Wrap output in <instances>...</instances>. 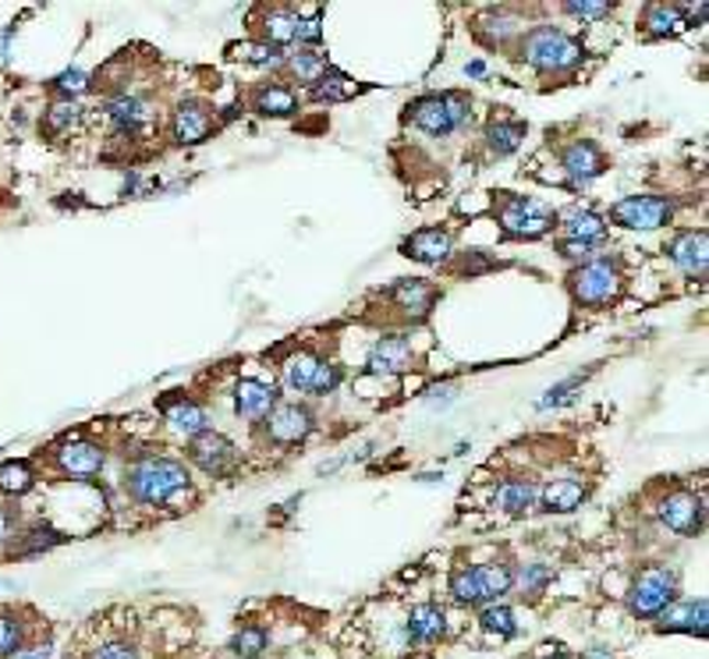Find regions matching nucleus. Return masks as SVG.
Wrapping results in <instances>:
<instances>
[{
  "instance_id": "nucleus-1",
  "label": "nucleus",
  "mask_w": 709,
  "mask_h": 659,
  "mask_svg": "<svg viewBox=\"0 0 709 659\" xmlns=\"http://www.w3.org/2000/svg\"><path fill=\"white\" fill-rule=\"evenodd\" d=\"M192 475L185 469V461L174 458H142L135 461L128 475H125V489L131 493V500L149 504V507H168L174 493L188 489Z\"/></svg>"
},
{
  "instance_id": "nucleus-2",
  "label": "nucleus",
  "mask_w": 709,
  "mask_h": 659,
  "mask_svg": "<svg viewBox=\"0 0 709 659\" xmlns=\"http://www.w3.org/2000/svg\"><path fill=\"white\" fill-rule=\"evenodd\" d=\"M518 57L522 65H529L539 74H568L582 61V43L553 25H536L533 33L522 36Z\"/></svg>"
},
{
  "instance_id": "nucleus-3",
  "label": "nucleus",
  "mask_w": 709,
  "mask_h": 659,
  "mask_svg": "<svg viewBox=\"0 0 709 659\" xmlns=\"http://www.w3.org/2000/svg\"><path fill=\"white\" fill-rule=\"evenodd\" d=\"M511 564L504 560H490V564H472V567H458L450 575V596L465 606H490L501 603L504 596H511Z\"/></svg>"
},
{
  "instance_id": "nucleus-4",
  "label": "nucleus",
  "mask_w": 709,
  "mask_h": 659,
  "mask_svg": "<svg viewBox=\"0 0 709 659\" xmlns=\"http://www.w3.org/2000/svg\"><path fill=\"white\" fill-rule=\"evenodd\" d=\"M568 288L575 294L579 305H610L621 298V288H625V274H621V259L617 256H599V259H590L571 269L568 277Z\"/></svg>"
},
{
  "instance_id": "nucleus-5",
  "label": "nucleus",
  "mask_w": 709,
  "mask_h": 659,
  "mask_svg": "<svg viewBox=\"0 0 709 659\" xmlns=\"http://www.w3.org/2000/svg\"><path fill=\"white\" fill-rule=\"evenodd\" d=\"M409 117L412 125L422 128L426 135H455L458 128L469 125L472 117V100L465 93H433V96H419L409 103Z\"/></svg>"
},
{
  "instance_id": "nucleus-6",
  "label": "nucleus",
  "mask_w": 709,
  "mask_h": 659,
  "mask_svg": "<svg viewBox=\"0 0 709 659\" xmlns=\"http://www.w3.org/2000/svg\"><path fill=\"white\" fill-rule=\"evenodd\" d=\"M671 603H677V575L667 564L642 567L628 589V610L636 613V617L650 621V617H660Z\"/></svg>"
},
{
  "instance_id": "nucleus-7",
  "label": "nucleus",
  "mask_w": 709,
  "mask_h": 659,
  "mask_svg": "<svg viewBox=\"0 0 709 659\" xmlns=\"http://www.w3.org/2000/svg\"><path fill=\"white\" fill-rule=\"evenodd\" d=\"M496 220H501L507 238H525V242L550 234L557 228L553 209H547L536 199H525V196H504L501 206H496Z\"/></svg>"
},
{
  "instance_id": "nucleus-8",
  "label": "nucleus",
  "mask_w": 709,
  "mask_h": 659,
  "mask_svg": "<svg viewBox=\"0 0 709 659\" xmlns=\"http://www.w3.org/2000/svg\"><path fill=\"white\" fill-rule=\"evenodd\" d=\"M671 217L674 203L663 196H628L610 209V220L628 231H660L663 223H671Z\"/></svg>"
},
{
  "instance_id": "nucleus-9",
  "label": "nucleus",
  "mask_w": 709,
  "mask_h": 659,
  "mask_svg": "<svg viewBox=\"0 0 709 659\" xmlns=\"http://www.w3.org/2000/svg\"><path fill=\"white\" fill-rule=\"evenodd\" d=\"M660 521L677 535H699L706 525V500L688 489L667 493V500L660 504Z\"/></svg>"
},
{
  "instance_id": "nucleus-10",
  "label": "nucleus",
  "mask_w": 709,
  "mask_h": 659,
  "mask_svg": "<svg viewBox=\"0 0 709 659\" xmlns=\"http://www.w3.org/2000/svg\"><path fill=\"white\" fill-rule=\"evenodd\" d=\"M266 440L277 447H295L312 432V412L306 404H277L274 412L263 418Z\"/></svg>"
},
{
  "instance_id": "nucleus-11",
  "label": "nucleus",
  "mask_w": 709,
  "mask_h": 659,
  "mask_svg": "<svg viewBox=\"0 0 709 659\" xmlns=\"http://www.w3.org/2000/svg\"><path fill=\"white\" fill-rule=\"evenodd\" d=\"M54 458H57L60 472H65L68 478H82V483L96 478L103 472V461H107L103 447L93 440H68L65 447H57Z\"/></svg>"
},
{
  "instance_id": "nucleus-12",
  "label": "nucleus",
  "mask_w": 709,
  "mask_h": 659,
  "mask_svg": "<svg viewBox=\"0 0 709 659\" xmlns=\"http://www.w3.org/2000/svg\"><path fill=\"white\" fill-rule=\"evenodd\" d=\"M561 171L571 177L568 188H582V185H590L593 177H599L603 171H607V157H603V149L596 142L579 139L561 153Z\"/></svg>"
},
{
  "instance_id": "nucleus-13",
  "label": "nucleus",
  "mask_w": 709,
  "mask_h": 659,
  "mask_svg": "<svg viewBox=\"0 0 709 659\" xmlns=\"http://www.w3.org/2000/svg\"><path fill=\"white\" fill-rule=\"evenodd\" d=\"M660 632H682V635H696L706 638L709 632V603L706 599H685V603H671L660 613Z\"/></svg>"
},
{
  "instance_id": "nucleus-14",
  "label": "nucleus",
  "mask_w": 709,
  "mask_h": 659,
  "mask_svg": "<svg viewBox=\"0 0 709 659\" xmlns=\"http://www.w3.org/2000/svg\"><path fill=\"white\" fill-rule=\"evenodd\" d=\"M188 461L199 464L206 475H224V472L231 469V461H235V447H231L228 437H220V432L206 429L203 437L188 440Z\"/></svg>"
},
{
  "instance_id": "nucleus-15",
  "label": "nucleus",
  "mask_w": 709,
  "mask_h": 659,
  "mask_svg": "<svg viewBox=\"0 0 709 659\" xmlns=\"http://www.w3.org/2000/svg\"><path fill=\"white\" fill-rule=\"evenodd\" d=\"M447 635V613L444 606H436V603H419L412 606L409 613V621H404V641L409 646H436Z\"/></svg>"
},
{
  "instance_id": "nucleus-16",
  "label": "nucleus",
  "mask_w": 709,
  "mask_h": 659,
  "mask_svg": "<svg viewBox=\"0 0 709 659\" xmlns=\"http://www.w3.org/2000/svg\"><path fill=\"white\" fill-rule=\"evenodd\" d=\"M171 131H174V142H178V146H199V142L209 139V131H214V114H209L206 103L185 100V103H181V107L174 111Z\"/></svg>"
},
{
  "instance_id": "nucleus-17",
  "label": "nucleus",
  "mask_w": 709,
  "mask_h": 659,
  "mask_svg": "<svg viewBox=\"0 0 709 659\" xmlns=\"http://www.w3.org/2000/svg\"><path fill=\"white\" fill-rule=\"evenodd\" d=\"M277 408V386L263 380H238L235 386V412L249 423H263V418Z\"/></svg>"
},
{
  "instance_id": "nucleus-18",
  "label": "nucleus",
  "mask_w": 709,
  "mask_h": 659,
  "mask_svg": "<svg viewBox=\"0 0 709 659\" xmlns=\"http://www.w3.org/2000/svg\"><path fill=\"white\" fill-rule=\"evenodd\" d=\"M401 252L415 263L436 266V263L450 259V252H455V238H450V231H444V228H422L412 238H404Z\"/></svg>"
},
{
  "instance_id": "nucleus-19",
  "label": "nucleus",
  "mask_w": 709,
  "mask_h": 659,
  "mask_svg": "<svg viewBox=\"0 0 709 659\" xmlns=\"http://www.w3.org/2000/svg\"><path fill=\"white\" fill-rule=\"evenodd\" d=\"M387 298H390V305L404 312V320H426L436 302V288L430 280L412 277V280H398L394 288L387 291Z\"/></svg>"
},
{
  "instance_id": "nucleus-20",
  "label": "nucleus",
  "mask_w": 709,
  "mask_h": 659,
  "mask_svg": "<svg viewBox=\"0 0 709 659\" xmlns=\"http://www.w3.org/2000/svg\"><path fill=\"white\" fill-rule=\"evenodd\" d=\"M667 256L685 269L688 277H706V263H709V238L706 231H685L671 238Z\"/></svg>"
},
{
  "instance_id": "nucleus-21",
  "label": "nucleus",
  "mask_w": 709,
  "mask_h": 659,
  "mask_svg": "<svg viewBox=\"0 0 709 659\" xmlns=\"http://www.w3.org/2000/svg\"><path fill=\"white\" fill-rule=\"evenodd\" d=\"M585 497H590V486L579 483V478H550V483L539 489L536 500L542 511H550V515H571L585 504Z\"/></svg>"
},
{
  "instance_id": "nucleus-22",
  "label": "nucleus",
  "mask_w": 709,
  "mask_h": 659,
  "mask_svg": "<svg viewBox=\"0 0 709 659\" xmlns=\"http://www.w3.org/2000/svg\"><path fill=\"white\" fill-rule=\"evenodd\" d=\"M412 362H415V351L404 337H380L369 351V372H384V377L409 372Z\"/></svg>"
},
{
  "instance_id": "nucleus-23",
  "label": "nucleus",
  "mask_w": 709,
  "mask_h": 659,
  "mask_svg": "<svg viewBox=\"0 0 709 659\" xmlns=\"http://www.w3.org/2000/svg\"><path fill=\"white\" fill-rule=\"evenodd\" d=\"M163 418H168V426L178 432V437H185V440L203 437V432L209 429L206 412L195 401H188V397H174V401L163 404Z\"/></svg>"
},
{
  "instance_id": "nucleus-24",
  "label": "nucleus",
  "mask_w": 709,
  "mask_h": 659,
  "mask_svg": "<svg viewBox=\"0 0 709 659\" xmlns=\"http://www.w3.org/2000/svg\"><path fill=\"white\" fill-rule=\"evenodd\" d=\"M107 111H111V122L121 128V131H146L149 122H153V111H149V103L142 96H135V93H121L107 103Z\"/></svg>"
},
{
  "instance_id": "nucleus-25",
  "label": "nucleus",
  "mask_w": 709,
  "mask_h": 659,
  "mask_svg": "<svg viewBox=\"0 0 709 659\" xmlns=\"http://www.w3.org/2000/svg\"><path fill=\"white\" fill-rule=\"evenodd\" d=\"M536 497H539V486L533 483V478H518V475H515V478H504V483L496 486L493 504L501 507L504 515L518 518V515H525V511H533Z\"/></svg>"
},
{
  "instance_id": "nucleus-26",
  "label": "nucleus",
  "mask_w": 709,
  "mask_h": 659,
  "mask_svg": "<svg viewBox=\"0 0 709 659\" xmlns=\"http://www.w3.org/2000/svg\"><path fill=\"white\" fill-rule=\"evenodd\" d=\"M557 228L564 231V238H571V242H603L607 238V220H603L599 213H593V209H568V213L557 220Z\"/></svg>"
},
{
  "instance_id": "nucleus-27",
  "label": "nucleus",
  "mask_w": 709,
  "mask_h": 659,
  "mask_svg": "<svg viewBox=\"0 0 709 659\" xmlns=\"http://www.w3.org/2000/svg\"><path fill=\"white\" fill-rule=\"evenodd\" d=\"M642 28H645V36H653V39L682 36L685 28H688L685 8H677V4H650V8L642 11Z\"/></svg>"
},
{
  "instance_id": "nucleus-28",
  "label": "nucleus",
  "mask_w": 709,
  "mask_h": 659,
  "mask_svg": "<svg viewBox=\"0 0 709 659\" xmlns=\"http://www.w3.org/2000/svg\"><path fill=\"white\" fill-rule=\"evenodd\" d=\"M252 111H260L266 117H291L298 114V96H295V89L270 82L252 93Z\"/></svg>"
},
{
  "instance_id": "nucleus-29",
  "label": "nucleus",
  "mask_w": 709,
  "mask_h": 659,
  "mask_svg": "<svg viewBox=\"0 0 709 659\" xmlns=\"http://www.w3.org/2000/svg\"><path fill=\"white\" fill-rule=\"evenodd\" d=\"M228 57L231 61H241V65H252V68H284V61H288V54H284L281 47H270V43H263V39L231 43Z\"/></svg>"
},
{
  "instance_id": "nucleus-30",
  "label": "nucleus",
  "mask_w": 709,
  "mask_h": 659,
  "mask_svg": "<svg viewBox=\"0 0 709 659\" xmlns=\"http://www.w3.org/2000/svg\"><path fill=\"white\" fill-rule=\"evenodd\" d=\"M525 142V125L515 122V117H493L487 128V146L493 149L496 157H511L515 149Z\"/></svg>"
},
{
  "instance_id": "nucleus-31",
  "label": "nucleus",
  "mask_w": 709,
  "mask_h": 659,
  "mask_svg": "<svg viewBox=\"0 0 709 659\" xmlns=\"http://www.w3.org/2000/svg\"><path fill=\"white\" fill-rule=\"evenodd\" d=\"M28 646V627L22 613L0 610V659H19Z\"/></svg>"
},
{
  "instance_id": "nucleus-32",
  "label": "nucleus",
  "mask_w": 709,
  "mask_h": 659,
  "mask_svg": "<svg viewBox=\"0 0 709 659\" xmlns=\"http://www.w3.org/2000/svg\"><path fill=\"white\" fill-rule=\"evenodd\" d=\"M295 25H298V14L295 8H274V11H266V19H263V43H270V47H295Z\"/></svg>"
},
{
  "instance_id": "nucleus-33",
  "label": "nucleus",
  "mask_w": 709,
  "mask_h": 659,
  "mask_svg": "<svg viewBox=\"0 0 709 659\" xmlns=\"http://www.w3.org/2000/svg\"><path fill=\"white\" fill-rule=\"evenodd\" d=\"M511 575H515V581H511V592H518V596H529L536 599L542 589L550 586V567L547 564H539V560H529V564H518V567H511Z\"/></svg>"
},
{
  "instance_id": "nucleus-34",
  "label": "nucleus",
  "mask_w": 709,
  "mask_h": 659,
  "mask_svg": "<svg viewBox=\"0 0 709 659\" xmlns=\"http://www.w3.org/2000/svg\"><path fill=\"white\" fill-rule=\"evenodd\" d=\"M358 93H362V85L352 82L348 74H341V71H327L323 79L312 85V100H320V103H344Z\"/></svg>"
},
{
  "instance_id": "nucleus-35",
  "label": "nucleus",
  "mask_w": 709,
  "mask_h": 659,
  "mask_svg": "<svg viewBox=\"0 0 709 659\" xmlns=\"http://www.w3.org/2000/svg\"><path fill=\"white\" fill-rule=\"evenodd\" d=\"M479 624H482V632L493 635V638H515L518 635V621H515V610L504 606V603H490V606H482L479 613Z\"/></svg>"
},
{
  "instance_id": "nucleus-36",
  "label": "nucleus",
  "mask_w": 709,
  "mask_h": 659,
  "mask_svg": "<svg viewBox=\"0 0 709 659\" xmlns=\"http://www.w3.org/2000/svg\"><path fill=\"white\" fill-rule=\"evenodd\" d=\"M284 68H288L291 74H295V82H301V85H316L323 79V74L330 71L327 68V61L316 50H298V54H288V61H284Z\"/></svg>"
},
{
  "instance_id": "nucleus-37",
  "label": "nucleus",
  "mask_w": 709,
  "mask_h": 659,
  "mask_svg": "<svg viewBox=\"0 0 709 659\" xmlns=\"http://www.w3.org/2000/svg\"><path fill=\"white\" fill-rule=\"evenodd\" d=\"M316 366H320V355L295 351L288 362H284V383H288L291 391H298V394H309V383H312Z\"/></svg>"
},
{
  "instance_id": "nucleus-38",
  "label": "nucleus",
  "mask_w": 709,
  "mask_h": 659,
  "mask_svg": "<svg viewBox=\"0 0 709 659\" xmlns=\"http://www.w3.org/2000/svg\"><path fill=\"white\" fill-rule=\"evenodd\" d=\"M36 483L33 475V464L28 461H4L0 464V493H8V497H22L28 493Z\"/></svg>"
},
{
  "instance_id": "nucleus-39",
  "label": "nucleus",
  "mask_w": 709,
  "mask_h": 659,
  "mask_svg": "<svg viewBox=\"0 0 709 659\" xmlns=\"http://www.w3.org/2000/svg\"><path fill=\"white\" fill-rule=\"evenodd\" d=\"M270 646V632L260 624H249V627H241V632L231 638V652L238 659H260Z\"/></svg>"
},
{
  "instance_id": "nucleus-40",
  "label": "nucleus",
  "mask_w": 709,
  "mask_h": 659,
  "mask_svg": "<svg viewBox=\"0 0 709 659\" xmlns=\"http://www.w3.org/2000/svg\"><path fill=\"white\" fill-rule=\"evenodd\" d=\"M14 539H19V546H11L14 557H36V553H47L50 546H57L65 535L54 532V529H33V532L11 535V543H14Z\"/></svg>"
},
{
  "instance_id": "nucleus-41",
  "label": "nucleus",
  "mask_w": 709,
  "mask_h": 659,
  "mask_svg": "<svg viewBox=\"0 0 709 659\" xmlns=\"http://www.w3.org/2000/svg\"><path fill=\"white\" fill-rule=\"evenodd\" d=\"M82 122V107L75 100H60L47 111V131L50 135H71Z\"/></svg>"
},
{
  "instance_id": "nucleus-42",
  "label": "nucleus",
  "mask_w": 709,
  "mask_h": 659,
  "mask_svg": "<svg viewBox=\"0 0 709 659\" xmlns=\"http://www.w3.org/2000/svg\"><path fill=\"white\" fill-rule=\"evenodd\" d=\"M338 386H341V366L323 362V358H320V366H316V372H312L309 394L312 397H327V394H334Z\"/></svg>"
},
{
  "instance_id": "nucleus-43",
  "label": "nucleus",
  "mask_w": 709,
  "mask_h": 659,
  "mask_svg": "<svg viewBox=\"0 0 709 659\" xmlns=\"http://www.w3.org/2000/svg\"><path fill=\"white\" fill-rule=\"evenodd\" d=\"M482 25H493V33L482 36V39L490 43V47H493V43H504V39H511V36L522 33V22L515 19V14H490V19L482 22Z\"/></svg>"
},
{
  "instance_id": "nucleus-44",
  "label": "nucleus",
  "mask_w": 709,
  "mask_h": 659,
  "mask_svg": "<svg viewBox=\"0 0 709 659\" xmlns=\"http://www.w3.org/2000/svg\"><path fill=\"white\" fill-rule=\"evenodd\" d=\"M582 380H585V372H575V377H568V380L557 383V386H550L547 397H542V401L536 404V408L547 412V408H553V404H564V401L571 397V391H579V386H582Z\"/></svg>"
},
{
  "instance_id": "nucleus-45",
  "label": "nucleus",
  "mask_w": 709,
  "mask_h": 659,
  "mask_svg": "<svg viewBox=\"0 0 709 659\" xmlns=\"http://www.w3.org/2000/svg\"><path fill=\"white\" fill-rule=\"evenodd\" d=\"M54 89L65 100H71V96H79V93H85L89 89V74L85 71H79V68H71V71H60L57 79H54Z\"/></svg>"
},
{
  "instance_id": "nucleus-46",
  "label": "nucleus",
  "mask_w": 709,
  "mask_h": 659,
  "mask_svg": "<svg viewBox=\"0 0 709 659\" xmlns=\"http://www.w3.org/2000/svg\"><path fill=\"white\" fill-rule=\"evenodd\" d=\"M568 14H575V19H585V22H603L614 14V4H593V0H582V4H564Z\"/></svg>"
},
{
  "instance_id": "nucleus-47",
  "label": "nucleus",
  "mask_w": 709,
  "mask_h": 659,
  "mask_svg": "<svg viewBox=\"0 0 709 659\" xmlns=\"http://www.w3.org/2000/svg\"><path fill=\"white\" fill-rule=\"evenodd\" d=\"M93 659H139V649L125 638H114V641H103V646L93 652Z\"/></svg>"
},
{
  "instance_id": "nucleus-48",
  "label": "nucleus",
  "mask_w": 709,
  "mask_h": 659,
  "mask_svg": "<svg viewBox=\"0 0 709 659\" xmlns=\"http://www.w3.org/2000/svg\"><path fill=\"white\" fill-rule=\"evenodd\" d=\"M593 248L596 245H590V242H571V238H564L561 245H557V252H561V256L568 259V263H590L593 259Z\"/></svg>"
},
{
  "instance_id": "nucleus-49",
  "label": "nucleus",
  "mask_w": 709,
  "mask_h": 659,
  "mask_svg": "<svg viewBox=\"0 0 709 659\" xmlns=\"http://www.w3.org/2000/svg\"><path fill=\"white\" fill-rule=\"evenodd\" d=\"M11 525H14L11 511H4V507H0V546H8V543H11Z\"/></svg>"
},
{
  "instance_id": "nucleus-50",
  "label": "nucleus",
  "mask_w": 709,
  "mask_h": 659,
  "mask_svg": "<svg viewBox=\"0 0 709 659\" xmlns=\"http://www.w3.org/2000/svg\"><path fill=\"white\" fill-rule=\"evenodd\" d=\"M54 656V646L50 641H43V646H33V649H25L19 659H50Z\"/></svg>"
},
{
  "instance_id": "nucleus-51",
  "label": "nucleus",
  "mask_w": 709,
  "mask_h": 659,
  "mask_svg": "<svg viewBox=\"0 0 709 659\" xmlns=\"http://www.w3.org/2000/svg\"><path fill=\"white\" fill-rule=\"evenodd\" d=\"M465 74H469V79H482V74H487V65H482V61H469V65H465Z\"/></svg>"
},
{
  "instance_id": "nucleus-52",
  "label": "nucleus",
  "mask_w": 709,
  "mask_h": 659,
  "mask_svg": "<svg viewBox=\"0 0 709 659\" xmlns=\"http://www.w3.org/2000/svg\"><path fill=\"white\" fill-rule=\"evenodd\" d=\"M539 659H575L568 649H561V646H553V649H547V656H539Z\"/></svg>"
},
{
  "instance_id": "nucleus-53",
  "label": "nucleus",
  "mask_w": 709,
  "mask_h": 659,
  "mask_svg": "<svg viewBox=\"0 0 709 659\" xmlns=\"http://www.w3.org/2000/svg\"><path fill=\"white\" fill-rule=\"evenodd\" d=\"M582 659H614L607 649H590V652H582Z\"/></svg>"
}]
</instances>
